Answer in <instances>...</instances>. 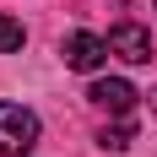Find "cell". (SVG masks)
<instances>
[{"label":"cell","mask_w":157,"mask_h":157,"mask_svg":"<svg viewBox=\"0 0 157 157\" xmlns=\"http://www.w3.org/2000/svg\"><path fill=\"white\" fill-rule=\"evenodd\" d=\"M38 146V114L22 103H0V157H27Z\"/></svg>","instance_id":"1"},{"label":"cell","mask_w":157,"mask_h":157,"mask_svg":"<svg viewBox=\"0 0 157 157\" xmlns=\"http://www.w3.org/2000/svg\"><path fill=\"white\" fill-rule=\"evenodd\" d=\"M60 54H65L71 71H98L114 49H109V38H98V33H71V38L60 44Z\"/></svg>","instance_id":"2"},{"label":"cell","mask_w":157,"mask_h":157,"mask_svg":"<svg viewBox=\"0 0 157 157\" xmlns=\"http://www.w3.org/2000/svg\"><path fill=\"white\" fill-rule=\"evenodd\" d=\"M109 49L119 54V60H130V65H146L152 60V33L136 27V22H119V27L109 33Z\"/></svg>","instance_id":"3"},{"label":"cell","mask_w":157,"mask_h":157,"mask_svg":"<svg viewBox=\"0 0 157 157\" xmlns=\"http://www.w3.org/2000/svg\"><path fill=\"white\" fill-rule=\"evenodd\" d=\"M87 98H92L98 109H109V114H130V109H136V87L119 81V76H114V81H92Z\"/></svg>","instance_id":"4"},{"label":"cell","mask_w":157,"mask_h":157,"mask_svg":"<svg viewBox=\"0 0 157 157\" xmlns=\"http://www.w3.org/2000/svg\"><path fill=\"white\" fill-rule=\"evenodd\" d=\"M130 141H136V130H130V125H114V130L103 125V136H98V146H103V152H125Z\"/></svg>","instance_id":"5"},{"label":"cell","mask_w":157,"mask_h":157,"mask_svg":"<svg viewBox=\"0 0 157 157\" xmlns=\"http://www.w3.org/2000/svg\"><path fill=\"white\" fill-rule=\"evenodd\" d=\"M16 49H22V22L0 16V54H16Z\"/></svg>","instance_id":"6"},{"label":"cell","mask_w":157,"mask_h":157,"mask_svg":"<svg viewBox=\"0 0 157 157\" xmlns=\"http://www.w3.org/2000/svg\"><path fill=\"white\" fill-rule=\"evenodd\" d=\"M152 114H157V92H152Z\"/></svg>","instance_id":"7"}]
</instances>
